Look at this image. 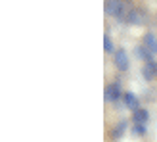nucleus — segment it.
Here are the masks:
<instances>
[{
	"label": "nucleus",
	"mask_w": 157,
	"mask_h": 142,
	"mask_svg": "<svg viewBox=\"0 0 157 142\" xmlns=\"http://www.w3.org/2000/svg\"><path fill=\"white\" fill-rule=\"evenodd\" d=\"M124 19H127L128 23H142V14H140L138 10H130V12H127V15H124Z\"/></svg>",
	"instance_id": "obj_9"
},
{
	"label": "nucleus",
	"mask_w": 157,
	"mask_h": 142,
	"mask_svg": "<svg viewBox=\"0 0 157 142\" xmlns=\"http://www.w3.org/2000/svg\"><path fill=\"white\" fill-rule=\"evenodd\" d=\"M132 132H134L136 136H144L146 135V125H134V127H132Z\"/></svg>",
	"instance_id": "obj_12"
},
{
	"label": "nucleus",
	"mask_w": 157,
	"mask_h": 142,
	"mask_svg": "<svg viewBox=\"0 0 157 142\" xmlns=\"http://www.w3.org/2000/svg\"><path fill=\"white\" fill-rule=\"evenodd\" d=\"M105 14L113 15V18H123L124 8H123L121 2H117V0H107L105 2Z\"/></svg>",
	"instance_id": "obj_3"
},
{
	"label": "nucleus",
	"mask_w": 157,
	"mask_h": 142,
	"mask_svg": "<svg viewBox=\"0 0 157 142\" xmlns=\"http://www.w3.org/2000/svg\"><path fill=\"white\" fill-rule=\"evenodd\" d=\"M142 75H144L146 81H151V79L157 75V64H155V61L144 64V67H142Z\"/></svg>",
	"instance_id": "obj_6"
},
{
	"label": "nucleus",
	"mask_w": 157,
	"mask_h": 142,
	"mask_svg": "<svg viewBox=\"0 0 157 142\" xmlns=\"http://www.w3.org/2000/svg\"><path fill=\"white\" fill-rule=\"evenodd\" d=\"M124 131H127V121H121V123L113 129V136H115V138H121Z\"/></svg>",
	"instance_id": "obj_10"
},
{
	"label": "nucleus",
	"mask_w": 157,
	"mask_h": 142,
	"mask_svg": "<svg viewBox=\"0 0 157 142\" xmlns=\"http://www.w3.org/2000/svg\"><path fill=\"white\" fill-rule=\"evenodd\" d=\"M117 2H124V0H117Z\"/></svg>",
	"instance_id": "obj_13"
},
{
	"label": "nucleus",
	"mask_w": 157,
	"mask_h": 142,
	"mask_svg": "<svg viewBox=\"0 0 157 142\" xmlns=\"http://www.w3.org/2000/svg\"><path fill=\"white\" fill-rule=\"evenodd\" d=\"M124 92H121L119 83H111L105 86V102H117Z\"/></svg>",
	"instance_id": "obj_2"
},
{
	"label": "nucleus",
	"mask_w": 157,
	"mask_h": 142,
	"mask_svg": "<svg viewBox=\"0 0 157 142\" xmlns=\"http://www.w3.org/2000/svg\"><path fill=\"white\" fill-rule=\"evenodd\" d=\"M113 64H115V67L119 69V71H127L128 69V54H127V50L124 48H119V50H115V54H113Z\"/></svg>",
	"instance_id": "obj_1"
},
{
	"label": "nucleus",
	"mask_w": 157,
	"mask_h": 142,
	"mask_svg": "<svg viewBox=\"0 0 157 142\" xmlns=\"http://www.w3.org/2000/svg\"><path fill=\"white\" fill-rule=\"evenodd\" d=\"M136 54H138V58H142V60H144V64H150V61H153V52H150L144 44L136 48Z\"/></svg>",
	"instance_id": "obj_8"
},
{
	"label": "nucleus",
	"mask_w": 157,
	"mask_h": 142,
	"mask_svg": "<svg viewBox=\"0 0 157 142\" xmlns=\"http://www.w3.org/2000/svg\"><path fill=\"white\" fill-rule=\"evenodd\" d=\"M147 119H150V113H147L146 108H140L136 112H132V121H134V125H146Z\"/></svg>",
	"instance_id": "obj_5"
},
{
	"label": "nucleus",
	"mask_w": 157,
	"mask_h": 142,
	"mask_svg": "<svg viewBox=\"0 0 157 142\" xmlns=\"http://www.w3.org/2000/svg\"><path fill=\"white\" fill-rule=\"evenodd\" d=\"M142 44L146 46V48L147 50H150V52H157V37L153 35V33H146L144 35V41H142Z\"/></svg>",
	"instance_id": "obj_7"
},
{
	"label": "nucleus",
	"mask_w": 157,
	"mask_h": 142,
	"mask_svg": "<svg viewBox=\"0 0 157 142\" xmlns=\"http://www.w3.org/2000/svg\"><path fill=\"white\" fill-rule=\"evenodd\" d=\"M123 102H124V106H127L128 109H132V112H136V109H140V102H138V96L134 92H124L123 94Z\"/></svg>",
	"instance_id": "obj_4"
},
{
	"label": "nucleus",
	"mask_w": 157,
	"mask_h": 142,
	"mask_svg": "<svg viewBox=\"0 0 157 142\" xmlns=\"http://www.w3.org/2000/svg\"><path fill=\"white\" fill-rule=\"evenodd\" d=\"M104 50L105 52H113V41L109 35H104Z\"/></svg>",
	"instance_id": "obj_11"
}]
</instances>
